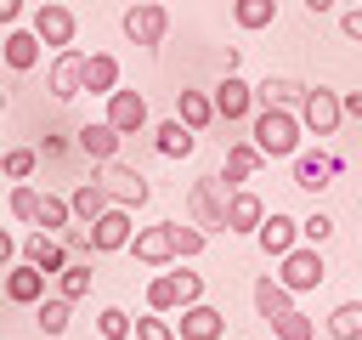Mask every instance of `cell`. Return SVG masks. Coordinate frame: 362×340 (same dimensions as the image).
I'll return each instance as SVG.
<instances>
[{
    "instance_id": "49",
    "label": "cell",
    "mask_w": 362,
    "mask_h": 340,
    "mask_svg": "<svg viewBox=\"0 0 362 340\" xmlns=\"http://www.w3.org/2000/svg\"><path fill=\"white\" fill-rule=\"evenodd\" d=\"M0 113H6V91H0Z\"/></svg>"
},
{
    "instance_id": "12",
    "label": "cell",
    "mask_w": 362,
    "mask_h": 340,
    "mask_svg": "<svg viewBox=\"0 0 362 340\" xmlns=\"http://www.w3.org/2000/svg\"><path fill=\"white\" fill-rule=\"evenodd\" d=\"M136 210H124V204H107L96 221H90V249L96 255H119L124 244H130V232H136V221H130Z\"/></svg>"
},
{
    "instance_id": "7",
    "label": "cell",
    "mask_w": 362,
    "mask_h": 340,
    "mask_svg": "<svg viewBox=\"0 0 362 340\" xmlns=\"http://www.w3.org/2000/svg\"><path fill=\"white\" fill-rule=\"evenodd\" d=\"M187 215H192L204 232H226V193H221L215 176H198V181L187 187Z\"/></svg>"
},
{
    "instance_id": "33",
    "label": "cell",
    "mask_w": 362,
    "mask_h": 340,
    "mask_svg": "<svg viewBox=\"0 0 362 340\" xmlns=\"http://www.w3.org/2000/svg\"><path fill=\"white\" fill-rule=\"evenodd\" d=\"M328 334L334 340H362V300H339L328 312Z\"/></svg>"
},
{
    "instance_id": "15",
    "label": "cell",
    "mask_w": 362,
    "mask_h": 340,
    "mask_svg": "<svg viewBox=\"0 0 362 340\" xmlns=\"http://www.w3.org/2000/svg\"><path fill=\"white\" fill-rule=\"evenodd\" d=\"M102 102H107V113H102V119H107L119 136H136V130H147V96H141V91L119 85V91H113V96H102Z\"/></svg>"
},
{
    "instance_id": "40",
    "label": "cell",
    "mask_w": 362,
    "mask_h": 340,
    "mask_svg": "<svg viewBox=\"0 0 362 340\" xmlns=\"http://www.w3.org/2000/svg\"><path fill=\"white\" fill-rule=\"evenodd\" d=\"M328 238H334V215L328 210H311L300 221V244H328Z\"/></svg>"
},
{
    "instance_id": "37",
    "label": "cell",
    "mask_w": 362,
    "mask_h": 340,
    "mask_svg": "<svg viewBox=\"0 0 362 340\" xmlns=\"http://www.w3.org/2000/svg\"><path fill=\"white\" fill-rule=\"evenodd\" d=\"M130 329H136V317H130L124 306H102V312H96V334H102V340H130Z\"/></svg>"
},
{
    "instance_id": "22",
    "label": "cell",
    "mask_w": 362,
    "mask_h": 340,
    "mask_svg": "<svg viewBox=\"0 0 362 340\" xmlns=\"http://www.w3.org/2000/svg\"><path fill=\"white\" fill-rule=\"evenodd\" d=\"M300 96H305V85L288 74H266L255 85V108H300Z\"/></svg>"
},
{
    "instance_id": "21",
    "label": "cell",
    "mask_w": 362,
    "mask_h": 340,
    "mask_svg": "<svg viewBox=\"0 0 362 340\" xmlns=\"http://www.w3.org/2000/svg\"><path fill=\"white\" fill-rule=\"evenodd\" d=\"M23 261H34L45 278H57V272L68 266V249H62L57 232H28V238H23Z\"/></svg>"
},
{
    "instance_id": "47",
    "label": "cell",
    "mask_w": 362,
    "mask_h": 340,
    "mask_svg": "<svg viewBox=\"0 0 362 340\" xmlns=\"http://www.w3.org/2000/svg\"><path fill=\"white\" fill-rule=\"evenodd\" d=\"M339 108H345V119H362V91H339Z\"/></svg>"
},
{
    "instance_id": "28",
    "label": "cell",
    "mask_w": 362,
    "mask_h": 340,
    "mask_svg": "<svg viewBox=\"0 0 362 340\" xmlns=\"http://www.w3.org/2000/svg\"><path fill=\"white\" fill-rule=\"evenodd\" d=\"M249 295H255V312H260L266 323H272V317H283V312L294 306V295H288V289H283L272 272H266V278H255V289H249Z\"/></svg>"
},
{
    "instance_id": "32",
    "label": "cell",
    "mask_w": 362,
    "mask_h": 340,
    "mask_svg": "<svg viewBox=\"0 0 362 340\" xmlns=\"http://www.w3.org/2000/svg\"><path fill=\"white\" fill-rule=\"evenodd\" d=\"M74 221V204L62 198V193H40V215H34V227L40 232H62Z\"/></svg>"
},
{
    "instance_id": "46",
    "label": "cell",
    "mask_w": 362,
    "mask_h": 340,
    "mask_svg": "<svg viewBox=\"0 0 362 340\" xmlns=\"http://www.w3.org/2000/svg\"><path fill=\"white\" fill-rule=\"evenodd\" d=\"M23 23V0H0V28H17Z\"/></svg>"
},
{
    "instance_id": "27",
    "label": "cell",
    "mask_w": 362,
    "mask_h": 340,
    "mask_svg": "<svg viewBox=\"0 0 362 340\" xmlns=\"http://www.w3.org/2000/svg\"><path fill=\"white\" fill-rule=\"evenodd\" d=\"M175 119H181L187 130H209V125H215V102H209L204 91H175Z\"/></svg>"
},
{
    "instance_id": "6",
    "label": "cell",
    "mask_w": 362,
    "mask_h": 340,
    "mask_svg": "<svg viewBox=\"0 0 362 340\" xmlns=\"http://www.w3.org/2000/svg\"><path fill=\"white\" fill-rule=\"evenodd\" d=\"M28 28L40 34V45L62 51V45H74V34H79V17H74L62 0H40V6H34V17H28Z\"/></svg>"
},
{
    "instance_id": "14",
    "label": "cell",
    "mask_w": 362,
    "mask_h": 340,
    "mask_svg": "<svg viewBox=\"0 0 362 340\" xmlns=\"http://www.w3.org/2000/svg\"><path fill=\"white\" fill-rule=\"evenodd\" d=\"M175 334L181 340H226V312L209 306V300H192L175 312Z\"/></svg>"
},
{
    "instance_id": "42",
    "label": "cell",
    "mask_w": 362,
    "mask_h": 340,
    "mask_svg": "<svg viewBox=\"0 0 362 340\" xmlns=\"http://www.w3.org/2000/svg\"><path fill=\"white\" fill-rule=\"evenodd\" d=\"M175 289H181V306H192V300H204V272H175Z\"/></svg>"
},
{
    "instance_id": "25",
    "label": "cell",
    "mask_w": 362,
    "mask_h": 340,
    "mask_svg": "<svg viewBox=\"0 0 362 340\" xmlns=\"http://www.w3.org/2000/svg\"><path fill=\"white\" fill-rule=\"evenodd\" d=\"M153 147H158L164 159H192V147H198V130H187L181 119H164V125L153 130Z\"/></svg>"
},
{
    "instance_id": "2",
    "label": "cell",
    "mask_w": 362,
    "mask_h": 340,
    "mask_svg": "<svg viewBox=\"0 0 362 340\" xmlns=\"http://www.w3.org/2000/svg\"><path fill=\"white\" fill-rule=\"evenodd\" d=\"M288 295H311L322 278H328V266H322V244H294L288 255H277V272H272Z\"/></svg>"
},
{
    "instance_id": "19",
    "label": "cell",
    "mask_w": 362,
    "mask_h": 340,
    "mask_svg": "<svg viewBox=\"0 0 362 340\" xmlns=\"http://www.w3.org/2000/svg\"><path fill=\"white\" fill-rule=\"evenodd\" d=\"M266 221V198L255 193V187H238V193H226V232H243V238H255V227Z\"/></svg>"
},
{
    "instance_id": "48",
    "label": "cell",
    "mask_w": 362,
    "mask_h": 340,
    "mask_svg": "<svg viewBox=\"0 0 362 340\" xmlns=\"http://www.w3.org/2000/svg\"><path fill=\"white\" fill-rule=\"evenodd\" d=\"M300 6H305V11H311V17H317V11H334V6H339V0H300Z\"/></svg>"
},
{
    "instance_id": "10",
    "label": "cell",
    "mask_w": 362,
    "mask_h": 340,
    "mask_svg": "<svg viewBox=\"0 0 362 340\" xmlns=\"http://www.w3.org/2000/svg\"><path fill=\"white\" fill-rule=\"evenodd\" d=\"M209 102H215V119H226V125L255 119V85L243 74H221V85L209 91Z\"/></svg>"
},
{
    "instance_id": "43",
    "label": "cell",
    "mask_w": 362,
    "mask_h": 340,
    "mask_svg": "<svg viewBox=\"0 0 362 340\" xmlns=\"http://www.w3.org/2000/svg\"><path fill=\"white\" fill-rule=\"evenodd\" d=\"M339 34H345V40H351V45H362V0H356V6H345V11H339Z\"/></svg>"
},
{
    "instance_id": "31",
    "label": "cell",
    "mask_w": 362,
    "mask_h": 340,
    "mask_svg": "<svg viewBox=\"0 0 362 340\" xmlns=\"http://www.w3.org/2000/svg\"><path fill=\"white\" fill-rule=\"evenodd\" d=\"M147 312H181V289H175V272H153L147 278Z\"/></svg>"
},
{
    "instance_id": "9",
    "label": "cell",
    "mask_w": 362,
    "mask_h": 340,
    "mask_svg": "<svg viewBox=\"0 0 362 340\" xmlns=\"http://www.w3.org/2000/svg\"><path fill=\"white\" fill-rule=\"evenodd\" d=\"M124 249H130L141 266H175V221H158V227H136Z\"/></svg>"
},
{
    "instance_id": "29",
    "label": "cell",
    "mask_w": 362,
    "mask_h": 340,
    "mask_svg": "<svg viewBox=\"0 0 362 340\" xmlns=\"http://www.w3.org/2000/svg\"><path fill=\"white\" fill-rule=\"evenodd\" d=\"M232 23L243 34H260V28L277 23V0H232Z\"/></svg>"
},
{
    "instance_id": "41",
    "label": "cell",
    "mask_w": 362,
    "mask_h": 340,
    "mask_svg": "<svg viewBox=\"0 0 362 340\" xmlns=\"http://www.w3.org/2000/svg\"><path fill=\"white\" fill-rule=\"evenodd\" d=\"M57 238H62V249H68V255H79V261H90V255H96V249H90V232H85L79 221H68Z\"/></svg>"
},
{
    "instance_id": "44",
    "label": "cell",
    "mask_w": 362,
    "mask_h": 340,
    "mask_svg": "<svg viewBox=\"0 0 362 340\" xmlns=\"http://www.w3.org/2000/svg\"><path fill=\"white\" fill-rule=\"evenodd\" d=\"M34 153H40V159H62V153H68V136H57V130H45V142H40Z\"/></svg>"
},
{
    "instance_id": "5",
    "label": "cell",
    "mask_w": 362,
    "mask_h": 340,
    "mask_svg": "<svg viewBox=\"0 0 362 340\" xmlns=\"http://www.w3.org/2000/svg\"><path fill=\"white\" fill-rule=\"evenodd\" d=\"M300 125L311 130V136H334L339 130V119H345V108H339V91H328V85H305V96H300Z\"/></svg>"
},
{
    "instance_id": "20",
    "label": "cell",
    "mask_w": 362,
    "mask_h": 340,
    "mask_svg": "<svg viewBox=\"0 0 362 340\" xmlns=\"http://www.w3.org/2000/svg\"><path fill=\"white\" fill-rule=\"evenodd\" d=\"M45 283H51V278H45L34 261H23V255L6 266V300H11V306H34V300L45 295Z\"/></svg>"
},
{
    "instance_id": "35",
    "label": "cell",
    "mask_w": 362,
    "mask_h": 340,
    "mask_svg": "<svg viewBox=\"0 0 362 340\" xmlns=\"http://www.w3.org/2000/svg\"><path fill=\"white\" fill-rule=\"evenodd\" d=\"M272 334H277V340H317V323H311L300 306H288L283 317H272Z\"/></svg>"
},
{
    "instance_id": "8",
    "label": "cell",
    "mask_w": 362,
    "mask_h": 340,
    "mask_svg": "<svg viewBox=\"0 0 362 340\" xmlns=\"http://www.w3.org/2000/svg\"><path fill=\"white\" fill-rule=\"evenodd\" d=\"M45 85H51V96H57V102H74V96L85 91V51H79V45H62V51H51Z\"/></svg>"
},
{
    "instance_id": "23",
    "label": "cell",
    "mask_w": 362,
    "mask_h": 340,
    "mask_svg": "<svg viewBox=\"0 0 362 340\" xmlns=\"http://www.w3.org/2000/svg\"><path fill=\"white\" fill-rule=\"evenodd\" d=\"M34 323H40L45 340H62L68 323H74V300H62V295H40V300H34Z\"/></svg>"
},
{
    "instance_id": "4",
    "label": "cell",
    "mask_w": 362,
    "mask_h": 340,
    "mask_svg": "<svg viewBox=\"0 0 362 340\" xmlns=\"http://www.w3.org/2000/svg\"><path fill=\"white\" fill-rule=\"evenodd\" d=\"M96 181H102V187H107V198H113V204H124V210H141V204L153 198L147 176H141V170H130V164H119V159H102V164H96Z\"/></svg>"
},
{
    "instance_id": "1",
    "label": "cell",
    "mask_w": 362,
    "mask_h": 340,
    "mask_svg": "<svg viewBox=\"0 0 362 340\" xmlns=\"http://www.w3.org/2000/svg\"><path fill=\"white\" fill-rule=\"evenodd\" d=\"M249 136H255V147L266 153V164L272 159H294L305 142V125H300V113L294 108H255V125H249Z\"/></svg>"
},
{
    "instance_id": "38",
    "label": "cell",
    "mask_w": 362,
    "mask_h": 340,
    "mask_svg": "<svg viewBox=\"0 0 362 340\" xmlns=\"http://www.w3.org/2000/svg\"><path fill=\"white\" fill-rule=\"evenodd\" d=\"M6 204H11L17 221L34 227V215H40V187H34V181H11V198H6Z\"/></svg>"
},
{
    "instance_id": "13",
    "label": "cell",
    "mask_w": 362,
    "mask_h": 340,
    "mask_svg": "<svg viewBox=\"0 0 362 340\" xmlns=\"http://www.w3.org/2000/svg\"><path fill=\"white\" fill-rule=\"evenodd\" d=\"M260 170H266V153H260L255 142H232V147H226V164H221L215 181H221V193H238V187H249Z\"/></svg>"
},
{
    "instance_id": "16",
    "label": "cell",
    "mask_w": 362,
    "mask_h": 340,
    "mask_svg": "<svg viewBox=\"0 0 362 340\" xmlns=\"http://www.w3.org/2000/svg\"><path fill=\"white\" fill-rule=\"evenodd\" d=\"M255 244H260V255H288L294 244H300V221L288 215V210H266V221L255 227Z\"/></svg>"
},
{
    "instance_id": "30",
    "label": "cell",
    "mask_w": 362,
    "mask_h": 340,
    "mask_svg": "<svg viewBox=\"0 0 362 340\" xmlns=\"http://www.w3.org/2000/svg\"><path fill=\"white\" fill-rule=\"evenodd\" d=\"M90 283H96L90 261H68V266L57 272V295H62V300H74V306H79V300L90 295Z\"/></svg>"
},
{
    "instance_id": "24",
    "label": "cell",
    "mask_w": 362,
    "mask_h": 340,
    "mask_svg": "<svg viewBox=\"0 0 362 340\" xmlns=\"http://www.w3.org/2000/svg\"><path fill=\"white\" fill-rule=\"evenodd\" d=\"M85 91L90 96H113L119 91V57L113 51H90L85 57Z\"/></svg>"
},
{
    "instance_id": "36",
    "label": "cell",
    "mask_w": 362,
    "mask_h": 340,
    "mask_svg": "<svg viewBox=\"0 0 362 340\" xmlns=\"http://www.w3.org/2000/svg\"><path fill=\"white\" fill-rule=\"evenodd\" d=\"M204 244H209V232L198 221H175V261H198Z\"/></svg>"
},
{
    "instance_id": "11",
    "label": "cell",
    "mask_w": 362,
    "mask_h": 340,
    "mask_svg": "<svg viewBox=\"0 0 362 340\" xmlns=\"http://www.w3.org/2000/svg\"><path fill=\"white\" fill-rule=\"evenodd\" d=\"M288 164H294V187H300V193H322V187L345 170L339 153H322V147H300Z\"/></svg>"
},
{
    "instance_id": "26",
    "label": "cell",
    "mask_w": 362,
    "mask_h": 340,
    "mask_svg": "<svg viewBox=\"0 0 362 340\" xmlns=\"http://www.w3.org/2000/svg\"><path fill=\"white\" fill-rule=\"evenodd\" d=\"M68 204H74V221H79V227H90V221H96V215H102L113 198H107V187L90 176V181H79V187L68 193Z\"/></svg>"
},
{
    "instance_id": "51",
    "label": "cell",
    "mask_w": 362,
    "mask_h": 340,
    "mask_svg": "<svg viewBox=\"0 0 362 340\" xmlns=\"http://www.w3.org/2000/svg\"><path fill=\"white\" fill-rule=\"evenodd\" d=\"M266 340H277V334H266Z\"/></svg>"
},
{
    "instance_id": "18",
    "label": "cell",
    "mask_w": 362,
    "mask_h": 340,
    "mask_svg": "<svg viewBox=\"0 0 362 340\" xmlns=\"http://www.w3.org/2000/svg\"><path fill=\"white\" fill-rule=\"evenodd\" d=\"M119 142H124V136H119L107 119H85V125L74 130V147H79L90 164H102V159H119Z\"/></svg>"
},
{
    "instance_id": "17",
    "label": "cell",
    "mask_w": 362,
    "mask_h": 340,
    "mask_svg": "<svg viewBox=\"0 0 362 340\" xmlns=\"http://www.w3.org/2000/svg\"><path fill=\"white\" fill-rule=\"evenodd\" d=\"M0 57H6V68L11 74H34L40 68V57H45V45H40V34L34 28H6V40H0Z\"/></svg>"
},
{
    "instance_id": "45",
    "label": "cell",
    "mask_w": 362,
    "mask_h": 340,
    "mask_svg": "<svg viewBox=\"0 0 362 340\" xmlns=\"http://www.w3.org/2000/svg\"><path fill=\"white\" fill-rule=\"evenodd\" d=\"M17 255H23V249H17V238H11V232H6V227H0V272H6V266H11V261H17Z\"/></svg>"
},
{
    "instance_id": "3",
    "label": "cell",
    "mask_w": 362,
    "mask_h": 340,
    "mask_svg": "<svg viewBox=\"0 0 362 340\" xmlns=\"http://www.w3.org/2000/svg\"><path fill=\"white\" fill-rule=\"evenodd\" d=\"M119 28H124V40H130V45L158 51V45H164V34H170V11H164L158 0H136V6H124Z\"/></svg>"
},
{
    "instance_id": "34",
    "label": "cell",
    "mask_w": 362,
    "mask_h": 340,
    "mask_svg": "<svg viewBox=\"0 0 362 340\" xmlns=\"http://www.w3.org/2000/svg\"><path fill=\"white\" fill-rule=\"evenodd\" d=\"M34 170H40V153H34V147H6V153H0V176H6V181H28Z\"/></svg>"
},
{
    "instance_id": "50",
    "label": "cell",
    "mask_w": 362,
    "mask_h": 340,
    "mask_svg": "<svg viewBox=\"0 0 362 340\" xmlns=\"http://www.w3.org/2000/svg\"><path fill=\"white\" fill-rule=\"evenodd\" d=\"M345 6H356V0H345Z\"/></svg>"
},
{
    "instance_id": "39",
    "label": "cell",
    "mask_w": 362,
    "mask_h": 340,
    "mask_svg": "<svg viewBox=\"0 0 362 340\" xmlns=\"http://www.w3.org/2000/svg\"><path fill=\"white\" fill-rule=\"evenodd\" d=\"M130 340H175V323H170L164 312H147V317H136Z\"/></svg>"
}]
</instances>
